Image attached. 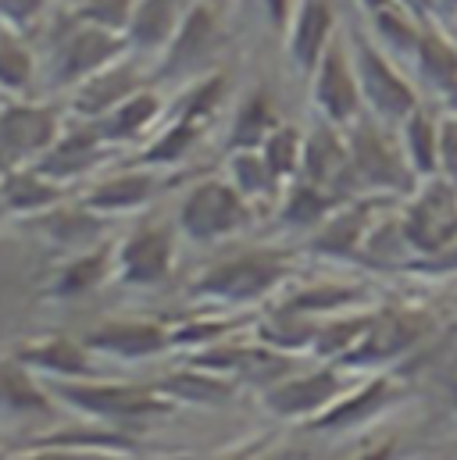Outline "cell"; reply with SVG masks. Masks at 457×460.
Masks as SVG:
<instances>
[{
    "instance_id": "6da1fadb",
    "label": "cell",
    "mask_w": 457,
    "mask_h": 460,
    "mask_svg": "<svg viewBox=\"0 0 457 460\" xmlns=\"http://www.w3.org/2000/svg\"><path fill=\"white\" fill-rule=\"evenodd\" d=\"M121 54H129V40L121 32L65 18L61 32L47 43L40 68H43V79L50 86H61L72 93L79 83H86L94 72L118 61Z\"/></svg>"
},
{
    "instance_id": "7a4b0ae2",
    "label": "cell",
    "mask_w": 457,
    "mask_h": 460,
    "mask_svg": "<svg viewBox=\"0 0 457 460\" xmlns=\"http://www.w3.org/2000/svg\"><path fill=\"white\" fill-rule=\"evenodd\" d=\"M386 121H368L357 118L346 125V143H350V172L357 182V193H415V172L404 157L400 136H390L382 128Z\"/></svg>"
},
{
    "instance_id": "3957f363",
    "label": "cell",
    "mask_w": 457,
    "mask_h": 460,
    "mask_svg": "<svg viewBox=\"0 0 457 460\" xmlns=\"http://www.w3.org/2000/svg\"><path fill=\"white\" fill-rule=\"evenodd\" d=\"M400 229L415 253L436 257L457 246V182L444 175L422 179L400 211Z\"/></svg>"
},
{
    "instance_id": "277c9868",
    "label": "cell",
    "mask_w": 457,
    "mask_h": 460,
    "mask_svg": "<svg viewBox=\"0 0 457 460\" xmlns=\"http://www.w3.org/2000/svg\"><path fill=\"white\" fill-rule=\"evenodd\" d=\"M350 54H354V68H357L364 108L379 121L400 125L411 111H418L415 86L400 75V68L393 65L390 50L375 47L368 36H354L350 40Z\"/></svg>"
},
{
    "instance_id": "5b68a950",
    "label": "cell",
    "mask_w": 457,
    "mask_h": 460,
    "mask_svg": "<svg viewBox=\"0 0 457 460\" xmlns=\"http://www.w3.org/2000/svg\"><path fill=\"white\" fill-rule=\"evenodd\" d=\"M311 101L318 108V115L333 125H354L364 111V97H361V83H357V68H354V54L346 40H333L329 50L322 54L318 68L311 72Z\"/></svg>"
},
{
    "instance_id": "8992f818",
    "label": "cell",
    "mask_w": 457,
    "mask_h": 460,
    "mask_svg": "<svg viewBox=\"0 0 457 460\" xmlns=\"http://www.w3.org/2000/svg\"><path fill=\"white\" fill-rule=\"evenodd\" d=\"M222 47V25H219V7L215 0H197L179 29V36L168 43V50L157 58V75H204L201 68L219 54Z\"/></svg>"
},
{
    "instance_id": "52a82bcc",
    "label": "cell",
    "mask_w": 457,
    "mask_h": 460,
    "mask_svg": "<svg viewBox=\"0 0 457 460\" xmlns=\"http://www.w3.org/2000/svg\"><path fill=\"white\" fill-rule=\"evenodd\" d=\"M179 222L193 239H222L250 222V208H246V197L232 182L211 179V182H201L186 197Z\"/></svg>"
},
{
    "instance_id": "ba28073f",
    "label": "cell",
    "mask_w": 457,
    "mask_h": 460,
    "mask_svg": "<svg viewBox=\"0 0 457 460\" xmlns=\"http://www.w3.org/2000/svg\"><path fill=\"white\" fill-rule=\"evenodd\" d=\"M61 136V118L36 101H11L0 108V150L7 161H40Z\"/></svg>"
},
{
    "instance_id": "9c48e42d",
    "label": "cell",
    "mask_w": 457,
    "mask_h": 460,
    "mask_svg": "<svg viewBox=\"0 0 457 460\" xmlns=\"http://www.w3.org/2000/svg\"><path fill=\"white\" fill-rule=\"evenodd\" d=\"M147 86V68L139 65V54H121L118 61L104 65L101 72H94L86 83H79L72 90V111L79 118H104L112 108H118L125 97H132L136 90Z\"/></svg>"
},
{
    "instance_id": "30bf717a",
    "label": "cell",
    "mask_w": 457,
    "mask_h": 460,
    "mask_svg": "<svg viewBox=\"0 0 457 460\" xmlns=\"http://www.w3.org/2000/svg\"><path fill=\"white\" fill-rule=\"evenodd\" d=\"M193 4L197 0H136L132 18L125 25L129 50L139 58H161L168 43L179 36Z\"/></svg>"
},
{
    "instance_id": "8fae6325",
    "label": "cell",
    "mask_w": 457,
    "mask_h": 460,
    "mask_svg": "<svg viewBox=\"0 0 457 460\" xmlns=\"http://www.w3.org/2000/svg\"><path fill=\"white\" fill-rule=\"evenodd\" d=\"M336 40V11L329 0H300L293 11V22L286 29V50L297 72L311 75Z\"/></svg>"
},
{
    "instance_id": "7c38bea8",
    "label": "cell",
    "mask_w": 457,
    "mask_h": 460,
    "mask_svg": "<svg viewBox=\"0 0 457 460\" xmlns=\"http://www.w3.org/2000/svg\"><path fill=\"white\" fill-rule=\"evenodd\" d=\"M282 271H286L282 257H275V253H246V257H236L222 268H215L204 279V293L222 296V300H250V296L272 289L282 279Z\"/></svg>"
},
{
    "instance_id": "4fadbf2b",
    "label": "cell",
    "mask_w": 457,
    "mask_h": 460,
    "mask_svg": "<svg viewBox=\"0 0 457 460\" xmlns=\"http://www.w3.org/2000/svg\"><path fill=\"white\" fill-rule=\"evenodd\" d=\"M429 329L426 318L418 314H386L379 322L368 325L364 340L346 353L350 364H379V360H393L397 353L411 349V346L422 340V332Z\"/></svg>"
},
{
    "instance_id": "5bb4252c",
    "label": "cell",
    "mask_w": 457,
    "mask_h": 460,
    "mask_svg": "<svg viewBox=\"0 0 457 460\" xmlns=\"http://www.w3.org/2000/svg\"><path fill=\"white\" fill-rule=\"evenodd\" d=\"M104 146H108V139L97 132V125L79 128V132H65V136H58V143L36 161V168H40L47 179L65 182V179L86 175L94 164H101V161H104Z\"/></svg>"
},
{
    "instance_id": "9a60e30c",
    "label": "cell",
    "mask_w": 457,
    "mask_h": 460,
    "mask_svg": "<svg viewBox=\"0 0 457 460\" xmlns=\"http://www.w3.org/2000/svg\"><path fill=\"white\" fill-rule=\"evenodd\" d=\"M379 204H382L379 193L368 197V200H350L346 208L333 211L322 222V229L311 239V246L322 250V253H357V250H364L368 235L375 229V208Z\"/></svg>"
},
{
    "instance_id": "2e32d148",
    "label": "cell",
    "mask_w": 457,
    "mask_h": 460,
    "mask_svg": "<svg viewBox=\"0 0 457 460\" xmlns=\"http://www.w3.org/2000/svg\"><path fill=\"white\" fill-rule=\"evenodd\" d=\"M415 65H418V75L422 83L440 93L447 104L457 108V47L433 25L422 29V40H418V50H415Z\"/></svg>"
},
{
    "instance_id": "e0dca14e",
    "label": "cell",
    "mask_w": 457,
    "mask_h": 460,
    "mask_svg": "<svg viewBox=\"0 0 457 460\" xmlns=\"http://www.w3.org/2000/svg\"><path fill=\"white\" fill-rule=\"evenodd\" d=\"M165 111V101L161 93H154L150 86L136 90L132 97H125L118 108H112L104 118H97V132L108 139V143H129V139H139L157 118Z\"/></svg>"
},
{
    "instance_id": "ac0fdd59",
    "label": "cell",
    "mask_w": 457,
    "mask_h": 460,
    "mask_svg": "<svg viewBox=\"0 0 457 460\" xmlns=\"http://www.w3.org/2000/svg\"><path fill=\"white\" fill-rule=\"evenodd\" d=\"M343 393V378L336 371H315L304 378H293L279 389H272L268 403L279 414H315L322 407H329Z\"/></svg>"
},
{
    "instance_id": "d6986e66",
    "label": "cell",
    "mask_w": 457,
    "mask_h": 460,
    "mask_svg": "<svg viewBox=\"0 0 457 460\" xmlns=\"http://www.w3.org/2000/svg\"><path fill=\"white\" fill-rule=\"evenodd\" d=\"M172 264V235L147 229L121 246V279L125 282H157Z\"/></svg>"
},
{
    "instance_id": "ffe728a7",
    "label": "cell",
    "mask_w": 457,
    "mask_h": 460,
    "mask_svg": "<svg viewBox=\"0 0 457 460\" xmlns=\"http://www.w3.org/2000/svg\"><path fill=\"white\" fill-rule=\"evenodd\" d=\"M40 75V58L29 43V32H18L0 22V93L22 97Z\"/></svg>"
},
{
    "instance_id": "44dd1931",
    "label": "cell",
    "mask_w": 457,
    "mask_h": 460,
    "mask_svg": "<svg viewBox=\"0 0 457 460\" xmlns=\"http://www.w3.org/2000/svg\"><path fill=\"white\" fill-rule=\"evenodd\" d=\"M400 132V146H404V157L411 164V172L418 179H429V175H440V118H433L429 111H411L397 125Z\"/></svg>"
},
{
    "instance_id": "7402d4cb",
    "label": "cell",
    "mask_w": 457,
    "mask_h": 460,
    "mask_svg": "<svg viewBox=\"0 0 457 460\" xmlns=\"http://www.w3.org/2000/svg\"><path fill=\"white\" fill-rule=\"evenodd\" d=\"M157 190V175L154 172H125V175H114L108 182L94 186L90 197H86V208L90 211H132L139 204H147Z\"/></svg>"
},
{
    "instance_id": "603a6c76",
    "label": "cell",
    "mask_w": 457,
    "mask_h": 460,
    "mask_svg": "<svg viewBox=\"0 0 457 460\" xmlns=\"http://www.w3.org/2000/svg\"><path fill=\"white\" fill-rule=\"evenodd\" d=\"M393 400H397V385L386 382V378H375V382H368L361 393L343 396V403L329 407V411L322 414L318 429H346V425H361V421H368L372 414H379L382 407H390Z\"/></svg>"
},
{
    "instance_id": "cb8c5ba5",
    "label": "cell",
    "mask_w": 457,
    "mask_h": 460,
    "mask_svg": "<svg viewBox=\"0 0 457 460\" xmlns=\"http://www.w3.org/2000/svg\"><path fill=\"white\" fill-rule=\"evenodd\" d=\"M61 197V186L54 179H47L40 168L32 172H14L4 179V204L11 211H22V215H36L50 204H58Z\"/></svg>"
},
{
    "instance_id": "d4e9b609",
    "label": "cell",
    "mask_w": 457,
    "mask_h": 460,
    "mask_svg": "<svg viewBox=\"0 0 457 460\" xmlns=\"http://www.w3.org/2000/svg\"><path fill=\"white\" fill-rule=\"evenodd\" d=\"M275 108L268 101V93H250L239 111H236V121H232V150H261V143L272 136L275 128Z\"/></svg>"
},
{
    "instance_id": "484cf974",
    "label": "cell",
    "mask_w": 457,
    "mask_h": 460,
    "mask_svg": "<svg viewBox=\"0 0 457 460\" xmlns=\"http://www.w3.org/2000/svg\"><path fill=\"white\" fill-rule=\"evenodd\" d=\"M65 396H72L76 403L101 411V414H157V411H165L161 400H154L150 393H136V389H68Z\"/></svg>"
},
{
    "instance_id": "4316f807",
    "label": "cell",
    "mask_w": 457,
    "mask_h": 460,
    "mask_svg": "<svg viewBox=\"0 0 457 460\" xmlns=\"http://www.w3.org/2000/svg\"><path fill=\"white\" fill-rule=\"evenodd\" d=\"M336 204H343L340 197H333L329 190H322V186L300 179V182L290 190L286 204H282V218H286L290 226H322V222L336 211Z\"/></svg>"
},
{
    "instance_id": "83f0119b",
    "label": "cell",
    "mask_w": 457,
    "mask_h": 460,
    "mask_svg": "<svg viewBox=\"0 0 457 460\" xmlns=\"http://www.w3.org/2000/svg\"><path fill=\"white\" fill-rule=\"evenodd\" d=\"M261 154H264V161H268V168L275 172L279 182L297 179L300 164H304V136L293 125H275L272 136L261 143Z\"/></svg>"
},
{
    "instance_id": "f1b7e54d",
    "label": "cell",
    "mask_w": 457,
    "mask_h": 460,
    "mask_svg": "<svg viewBox=\"0 0 457 460\" xmlns=\"http://www.w3.org/2000/svg\"><path fill=\"white\" fill-rule=\"evenodd\" d=\"M201 121H190V118H179L143 150V164H175V161H183L190 150H193V143L201 139Z\"/></svg>"
},
{
    "instance_id": "f546056e",
    "label": "cell",
    "mask_w": 457,
    "mask_h": 460,
    "mask_svg": "<svg viewBox=\"0 0 457 460\" xmlns=\"http://www.w3.org/2000/svg\"><path fill=\"white\" fill-rule=\"evenodd\" d=\"M228 168H232V186L243 197H268L279 186V179L268 168L261 150H232V164Z\"/></svg>"
},
{
    "instance_id": "4dcf8cb0",
    "label": "cell",
    "mask_w": 457,
    "mask_h": 460,
    "mask_svg": "<svg viewBox=\"0 0 457 460\" xmlns=\"http://www.w3.org/2000/svg\"><path fill=\"white\" fill-rule=\"evenodd\" d=\"M132 7H136V0H68L65 4V18L90 22V25H101V29H114V32L125 36Z\"/></svg>"
},
{
    "instance_id": "1f68e13d",
    "label": "cell",
    "mask_w": 457,
    "mask_h": 460,
    "mask_svg": "<svg viewBox=\"0 0 457 460\" xmlns=\"http://www.w3.org/2000/svg\"><path fill=\"white\" fill-rule=\"evenodd\" d=\"M94 346L112 349V353H125V357H143V353H157L165 346V336L157 329H143V325H118L108 332H97Z\"/></svg>"
},
{
    "instance_id": "d6a6232c",
    "label": "cell",
    "mask_w": 457,
    "mask_h": 460,
    "mask_svg": "<svg viewBox=\"0 0 457 460\" xmlns=\"http://www.w3.org/2000/svg\"><path fill=\"white\" fill-rule=\"evenodd\" d=\"M104 275H108V250L86 253V257H79V261H76V264L65 271V279H61V293H79V289H90V286H97Z\"/></svg>"
},
{
    "instance_id": "836d02e7",
    "label": "cell",
    "mask_w": 457,
    "mask_h": 460,
    "mask_svg": "<svg viewBox=\"0 0 457 460\" xmlns=\"http://www.w3.org/2000/svg\"><path fill=\"white\" fill-rule=\"evenodd\" d=\"M25 360L29 364H40V367H47V371H72V375H79V371H86V360H83V353L76 349V346L68 343H47L40 346V349H29L25 353Z\"/></svg>"
},
{
    "instance_id": "e575fe53",
    "label": "cell",
    "mask_w": 457,
    "mask_h": 460,
    "mask_svg": "<svg viewBox=\"0 0 457 460\" xmlns=\"http://www.w3.org/2000/svg\"><path fill=\"white\" fill-rule=\"evenodd\" d=\"M47 4L50 0H0V22L18 32H29L47 14Z\"/></svg>"
},
{
    "instance_id": "d590c367",
    "label": "cell",
    "mask_w": 457,
    "mask_h": 460,
    "mask_svg": "<svg viewBox=\"0 0 457 460\" xmlns=\"http://www.w3.org/2000/svg\"><path fill=\"white\" fill-rule=\"evenodd\" d=\"M354 300H357V293H350V289H315V293H300L290 304V311L293 314H300V311H333V307L354 304Z\"/></svg>"
},
{
    "instance_id": "8d00e7d4",
    "label": "cell",
    "mask_w": 457,
    "mask_h": 460,
    "mask_svg": "<svg viewBox=\"0 0 457 460\" xmlns=\"http://www.w3.org/2000/svg\"><path fill=\"white\" fill-rule=\"evenodd\" d=\"M440 175L457 182V111L440 118Z\"/></svg>"
},
{
    "instance_id": "74e56055",
    "label": "cell",
    "mask_w": 457,
    "mask_h": 460,
    "mask_svg": "<svg viewBox=\"0 0 457 460\" xmlns=\"http://www.w3.org/2000/svg\"><path fill=\"white\" fill-rule=\"evenodd\" d=\"M168 389H172V393H183V396H190V400H222V396H226V385H219V382H211V378H190V375L172 378Z\"/></svg>"
},
{
    "instance_id": "f35d334b",
    "label": "cell",
    "mask_w": 457,
    "mask_h": 460,
    "mask_svg": "<svg viewBox=\"0 0 457 460\" xmlns=\"http://www.w3.org/2000/svg\"><path fill=\"white\" fill-rule=\"evenodd\" d=\"M297 4H300V0H261V7H264V14H268V22H272L275 29H282V32L290 29Z\"/></svg>"
},
{
    "instance_id": "ab89813d",
    "label": "cell",
    "mask_w": 457,
    "mask_h": 460,
    "mask_svg": "<svg viewBox=\"0 0 457 460\" xmlns=\"http://www.w3.org/2000/svg\"><path fill=\"white\" fill-rule=\"evenodd\" d=\"M357 460H393V443H382V447H375V450L361 454Z\"/></svg>"
},
{
    "instance_id": "60d3db41",
    "label": "cell",
    "mask_w": 457,
    "mask_h": 460,
    "mask_svg": "<svg viewBox=\"0 0 457 460\" xmlns=\"http://www.w3.org/2000/svg\"><path fill=\"white\" fill-rule=\"evenodd\" d=\"M386 4H390V0H364L368 11H379V7H386Z\"/></svg>"
},
{
    "instance_id": "b9f144b4",
    "label": "cell",
    "mask_w": 457,
    "mask_h": 460,
    "mask_svg": "<svg viewBox=\"0 0 457 460\" xmlns=\"http://www.w3.org/2000/svg\"><path fill=\"white\" fill-rule=\"evenodd\" d=\"M43 460H94V457H43Z\"/></svg>"
}]
</instances>
